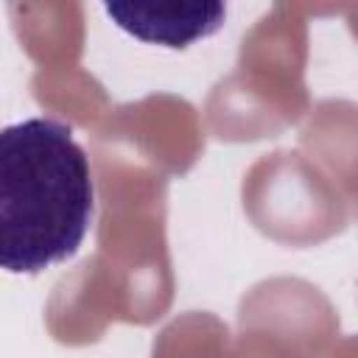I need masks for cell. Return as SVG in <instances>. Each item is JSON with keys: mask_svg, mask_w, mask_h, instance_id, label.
Instances as JSON below:
<instances>
[{"mask_svg": "<svg viewBox=\"0 0 358 358\" xmlns=\"http://www.w3.org/2000/svg\"><path fill=\"white\" fill-rule=\"evenodd\" d=\"M103 11L120 31L165 48H187L215 34L227 17L221 3H106Z\"/></svg>", "mask_w": 358, "mask_h": 358, "instance_id": "7a4b0ae2", "label": "cell"}, {"mask_svg": "<svg viewBox=\"0 0 358 358\" xmlns=\"http://www.w3.org/2000/svg\"><path fill=\"white\" fill-rule=\"evenodd\" d=\"M95 215V182L73 129L25 117L0 129V268L42 274L70 260Z\"/></svg>", "mask_w": 358, "mask_h": 358, "instance_id": "6da1fadb", "label": "cell"}]
</instances>
